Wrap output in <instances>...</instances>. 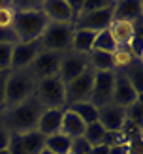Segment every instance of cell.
<instances>
[{"label":"cell","mask_w":143,"mask_h":154,"mask_svg":"<svg viewBox=\"0 0 143 154\" xmlns=\"http://www.w3.org/2000/svg\"><path fill=\"white\" fill-rule=\"evenodd\" d=\"M42 111V103L32 96L26 102L10 107V109H4L0 113V128H4L10 135H23L26 132H32V130H36Z\"/></svg>","instance_id":"obj_1"},{"label":"cell","mask_w":143,"mask_h":154,"mask_svg":"<svg viewBox=\"0 0 143 154\" xmlns=\"http://www.w3.org/2000/svg\"><path fill=\"white\" fill-rule=\"evenodd\" d=\"M36 79L26 70H10L4 85V109L15 107L34 96Z\"/></svg>","instance_id":"obj_2"},{"label":"cell","mask_w":143,"mask_h":154,"mask_svg":"<svg viewBox=\"0 0 143 154\" xmlns=\"http://www.w3.org/2000/svg\"><path fill=\"white\" fill-rule=\"evenodd\" d=\"M47 17L43 15L42 10H32V11H23L15 13L13 21V32L17 36V43H26V42H36L43 34L47 26Z\"/></svg>","instance_id":"obj_3"},{"label":"cell","mask_w":143,"mask_h":154,"mask_svg":"<svg viewBox=\"0 0 143 154\" xmlns=\"http://www.w3.org/2000/svg\"><path fill=\"white\" fill-rule=\"evenodd\" d=\"M34 98L42 103L43 109H66V85L58 75L45 77L36 81Z\"/></svg>","instance_id":"obj_4"},{"label":"cell","mask_w":143,"mask_h":154,"mask_svg":"<svg viewBox=\"0 0 143 154\" xmlns=\"http://www.w3.org/2000/svg\"><path fill=\"white\" fill-rule=\"evenodd\" d=\"M72 34H73V25H70V23H47L43 34L40 36L42 51H55V53L70 51Z\"/></svg>","instance_id":"obj_5"},{"label":"cell","mask_w":143,"mask_h":154,"mask_svg":"<svg viewBox=\"0 0 143 154\" xmlns=\"http://www.w3.org/2000/svg\"><path fill=\"white\" fill-rule=\"evenodd\" d=\"M92 83H94V70L89 66L81 75H77L66 85V103L72 105L79 102H89L90 92H92Z\"/></svg>","instance_id":"obj_6"},{"label":"cell","mask_w":143,"mask_h":154,"mask_svg":"<svg viewBox=\"0 0 143 154\" xmlns=\"http://www.w3.org/2000/svg\"><path fill=\"white\" fill-rule=\"evenodd\" d=\"M64 53H55V51H40L32 60V64L28 66V72L32 73L36 81L45 79V77L58 75L60 60H62Z\"/></svg>","instance_id":"obj_7"},{"label":"cell","mask_w":143,"mask_h":154,"mask_svg":"<svg viewBox=\"0 0 143 154\" xmlns=\"http://www.w3.org/2000/svg\"><path fill=\"white\" fill-rule=\"evenodd\" d=\"M113 21V2L107 8H102L98 11L83 13L73 21V28L79 30H90V32H100V30L109 28Z\"/></svg>","instance_id":"obj_8"},{"label":"cell","mask_w":143,"mask_h":154,"mask_svg":"<svg viewBox=\"0 0 143 154\" xmlns=\"http://www.w3.org/2000/svg\"><path fill=\"white\" fill-rule=\"evenodd\" d=\"M113 79H115V72H94V83H92V92H90L89 102L98 109L111 103Z\"/></svg>","instance_id":"obj_9"},{"label":"cell","mask_w":143,"mask_h":154,"mask_svg":"<svg viewBox=\"0 0 143 154\" xmlns=\"http://www.w3.org/2000/svg\"><path fill=\"white\" fill-rule=\"evenodd\" d=\"M89 68L87 62V55L81 53H73V51H66L60 60V68H58V77L64 85H68L72 79H75L77 75H81Z\"/></svg>","instance_id":"obj_10"},{"label":"cell","mask_w":143,"mask_h":154,"mask_svg":"<svg viewBox=\"0 0 143 154\" xmlns=\"http://www.w3.org/2000/svg\"><path fill=\"white\" fill-rule=\"evenodd\" d=\"M139 98L141 96L134 90L130 81L126 79V75L123 72H115V79H113V92H111V103L126 109V107H130L135 100H139Z\"/></svg>","instance_id":"obj_11"},{"label":"cell","mask_w":143,"mask_h":154,"mask_svg":"<svg viewBox=\"0 0 143 154\" xmlns=\"http://www.w3.org/2000/svg\"><path fill=\"white\" fill-rule=\"evenodd\" d=\"M42 51L40 40L36 42H26V43H15L11 51V64L10 70H26L32 64L36 55Z\"/></svg>","instance_id":"obj_12"},{"label":"cell","mask_w":143,"mask_h":154,"mask_svg":"<svg viewBox=\"0 0 143 154\" xmlns=\"http://www.w3.org/2000/svg\"><path fill=\"white\" fill-rule=\"evenodd\" d=\"M98 122L104 126L105 132H119L126 128V109L119 105L107 103L98 109Z\"/></svg>","instance_id":"obj_13"},{"label":"cell","mask_w":143,"mask_h":154,"mask_svg":"<svg viewBox=\"0 0 143 154\" xmlns=\"http://www.w3.org/2000/svg\"><path fill=\"white\" fill-rule=\"evenodd\" d=\"M40 10L49 23H70L73 25V15L68 0H43Z\"/></svg>","instance_id":"obj_14"},{"label":"cell","mask_w":143,"mask_h":154,"mask_svg":"<svg viewBox=\"0 0 143 154\" xmlns=\"http://www.w3.org/2000/svg\"><path fill=\"white\" fill-rule=\"evenodd\" d=\"M139 23H132V21H120V19H113L109 25V34L115 40L117 47H128L130 42L134 40L135 32H138Z\"/></svg>","instance_id":"obj_15"},{"label":"cell","mask_w":143,"mask_h":154,"mask_svg":"<svg viewBox=\"0 0 143 154\" xmlns=\"http://www.w3.org/2000/svg\"><path fill=\"white\" fill-rule=\"evenodd\" d=\"M62 115H64V109H43L40 119H38L36 132H40L43 137L58 134L60 124H62Z\"/></svg>","instance_id":"obj_16"},{"label":"cell","mask_w":143,"mask_h":154,"mask_svg":"<svg viewBox=\"0 0 143 154\" xmlns=\"http://www.w3.org/2000/svg\"><path fill=\"white\" fill-rule=\"evenodd\" d=\"M141 6L143 4L139 0H119V2H113V19L141 23V15H143Z\"/></svg>","instance_id":"obj_17"},{"label":"cell","mask_w":143,"mask_h":154,"mask_svg":"<svg viewBox=\"0 0 143 154\" xmlns=\"http://www.w3.org/2000/svg\"><path fill=\"white\" fill-rule=\"evenodd\" d=\"M85 128H87L85 122H83L72 109L66 107L64 115H62V124H60V134L70 137V139H77V137H83Z\"/></svg>","instance_id":"obj_18"},{"label":"cell","mask_w":143,"mask_h":154,"mask_svg":"<svg viewBox=\"0 0 143 154\" xmlns=\"http://www.w3.org/2000/svg\"><path fill=\"white\" fill-rule=\"evenodd\" d=\"M96 34H98V32L73 28L70 51H73V53H81V55H87V53H90V51H92V43H94V40H96Z\"/></svg>","instance_id":"obj_19"},{"label":"cell","mask_w":143,"mask_h":154,"mask_svg":"<svg viewBox=\"0 0 143 154\" xmlns=\"http://www.w3.org/2000/svg\"><path fill=\"white\" fill-rule=\"evenodd\" d=\"M19 139H21V145H23V149H25L26 154H40V152L43 150L45 137H43L40 132H36V130L19 135Z\"/></svg>","instance_id":"obj_20"},{"label":"cell","mask_w":143,"mask_h":154,"mask_svg":"<svg viewBox=\"0 0 143 154\" xmlns=\"http://www.w3.org/2000/svg\"><path fill=\"white\" fill-rule=\"evenodd\" d=\"M87 62L94 72H113V60L109 53L92 49L90 53H87Z\"/></svg>","instance_id":"obj_21"},{"label":"cell","mask_w":143,"mask_h":154,"mask_svg":"<svg viewBox=\"0 0 143 154\" xmlns=\"http://www.w3.org/2000/svg\"><path fill=\"white\" fill-rule=\"evenodd\" d=\"M43 149H47L51 154H68V152H70V149H72V139L58 132L55 135L45 137Z\"/></svg>","instance_id":"obj_22"},{"label":"cell","mask_w":143,"mask_h":154,"mask_svg":"<svg viewBox=\"0 0 143 154\" xmlns=\"http://www.w3.org/2000/svg\"><path fill=\"white\" fill-rule=\"evenodd\" d=\"M68 109H72L83 122H85V124H92V122L98 120V107H94L90 102L72 103V105H68Z\"/></svg>","instance_id":"obj_23"},{"label":"cell","mask_w":143,"mask_h":154,"mask_svg":"<svg viewBox=\"0 0 143 154\" xmlns=\"http://www.w3.org/2000/svg\"><path fill=\"white\" fill-rule=\"evenodd\" d=\"M111 60H113V72H124L128 66L135 62V58L132 57L128 47H117L111 53Z\"/></svg>","instance_id":"obj_24"},{"label":"cell","mask_w":143,"mask_h":154,"mask_svg":"<svg viewBox=\"0 0 143 154\" xmlns=\"http://www.w3.org/2000/svg\"><path fill=\"white\" fill-rule=\"evenodd\" d=\"M123 73L126 75V79L130 81V85L134 87V90L141 96L143 94V83H141L143 81V70H141V62H139V60H135V62L132 66H128Z\"/></svg>","instance_id":"obj_25"},{"label":"cell","mask_w":143,"mask_h":154,"mask_svg":"<svg viewBox=\"0 0 143 154\" xmlns=\"http://www.w3.org/2000/svg\"><path fill=\"white\" fill-rule=\"evenodd\" d=\"M104 135H105V130L100 122H92V124H87L85 128V134H83V139H85L90 147H98V145H104Z\"/></svg>","instance_id":"obj_26"},{"label":"cell","mask_w":143,"mask_h":154,"mask_svg":"<svg viewBox=\"0 0 143 154\" xmlns=\"http://www.w3.org/2000/svg\"><path fill=\"white\" fill-rule=\"evenodd\" d=\"M92 49L94 51H102V53H111L117 49V43H115V40L111 38V34H109V30L105 28V30H100V32L96 34V40H94V43H92Z\"/></svg>","instance_id":"obj_27"},{"label":"cell","mask_w":143,"mask_h":154,"mask_svg":"<svg viewBox=\"0 0 143 154\" xmlns=\"http://www.w3.org/2000/svg\"><path fill=\"white\" fill-rule=\"evenodd\" d=\"M126 124H132L134 128L141 130V126H143V102H141V98L135 100L130 107H126Z\"/></svg>","instance_id":"obj_28"},{"label":"cell","mask_w":143,"mask_h":154,"mask_svg":"<svg viewBox=\"0 0 143 154\" xmlns=\"http://www.w3.org/2000/svg\"><path fill=\"white\" fill-rule=\"evenodd\" d=\"M15 11L11 2H0V28H13Z\"/></svg>","instance_id":"obj_29"},{"label":"cell","mask_w":143,"mask_h":154,"mask_svg":"<svg viewBox=\"0 0 143 154\" xmlns=\"http://www.w3.org/2000/svg\"><path fill=\"white\" fill-rule=\"evenodd\" d=\"M13 45L15 43H0V70L2 72H10Z\"/></svg>","instance_id":"obj_30"},{"label":"cell","mask_w":143,"mask_h":154,"mask_svg":"<svg viewBox=\"0 0 143 154\" xmlns=\"http://www.w3.org/2000/svg\"><path fill=\"white\" fill-rule=\"evenodd\" d=\"M11 8H13L15 13H23V11L40 10L42 2H32V0H15V2H11Z\"/></svg>","instance_id":"obj_31"},{"label":"cell","mask_w":143,"mask_h":154,"mask_svg":"<svg viewBox=\"0 0 143 154\" xmlns=\"http://www.w3.org/2000/svg\"><path fill=\"white\" fill-rule=\"evenodd\" d=\"M109 4H111V0H83L81 15L90 13V11H98V10H102V8H107Z\"/></svg>","instance_id":"obj_32"},{"label":"cell","mask_w":143,"mask_h":154,"mask_svg":"<svg viewBox=\"0 0 143 154\" xmlns=\"http://www.w3.org/2000/svg\"><path fill=\"white\" fill-rule=\"evenodd\" d=\"M90 149H92V147H90L83 137L72 139V149H70L72 154H90Z\"/></svg>","instance_id":"obj_33"},{"label":"cell","mask_w":143,"mask_h":154,"mask_svg":"<svg viewBox=\"0 0 143 154\" xmlns=\"http://www.w3.org/2000/svg\"><path fill=\"white\" fill-rule=\"evenodd\" d=\"M8 152L10 154H26L21 145L19 135H10V145H8Z\"/></svg>","instance_id":"obj_34"},{"label":"cell","mask_w":143,"mask_h":154,"mask_svg":"<svg viewBox=\"0 0 143 154\" xmlns=\"http://www.w3.org/2000/svg\"><path fill=\"white\" fill-rule=\"evenodd\" d=\"M0 43H17V36L11 28H0Z\"/></svg>","instance_id":"obj_35"},{"label":"cell","mask_w":143,"mask_h":154,"mask_svg":"<svg viewBox=\"0 0 143 154\" xmlns=\"http://www.w3.org/2000/svg\"><path fill=\"white\" fill-rule=\"evenodd\" d=\"M109 154H130V147H128V143L113 145V147H109Z\"/></svg>","instance_id":"obj_36"},{"label":"cell","mask_w":143,"mask_h":154,"mask_svg":"<svg viewBox=\"0 0 143 154\" xmlns=\"http://www.w3.org/2000/svg\"><path fill=\"white\" fill-rule=\"evenodd\" d=\"M72 8V15H73V21L81 15V6H83V0H68Z\"/></svg>","instance_id":"obj_37"},{"label":"cell","mask_w":143,"mask_h":154,"mask_svg":"<svg viewBox=\"0 0 143 154\" xmlns=\"http://www.w3.org/2000/svg\"><path fill=\"white\" fill-rule=\"evenodd\" d=\"M8 145H10V134L4 128H0V150H6Z\"/></svg>","instance_id":"obj_38"},{"label":"cell","mask_w":143,"mask_h":154,"mask_svg":"<svg viewBox=\"0 0 143 154\" xmlns=\"http://www.w3.org/2000/svg\"><path fill=\"white\" fill-rule=\"evenodd\" d=\"M90 154H109V147L107 145H98V147L90 149Z\"/></svg>","instance_id":"obj_39"},{"label":"cell","mask_w":143,"mask_h":154,"mask_svg":"<svg viewBox=\"0 0 143 154\" xmlns=\"http://www.w3.org/2000/svg\"><path fill=\"white\" fill-rule=\"evenodd\" d=\"M40 154H51V152H49V150H47V149H43V150H42V152H40Z\"/></svg>","instance_id":"obj_40"},{"label":"cell","mask_w":143,"mask_h":154,"mask_svg":"<svg viewBox=\"0 0 143 154\" xmlns=\"http://www.w3.org/2000/svg\"><path fill=\"white\" fill-rule=\"evenodd\" d=\"M0 154H10V152H8V149H6V150H0Z\"/></svg>","instance_id":"obj_41"},{"label":"cell","mask_w":143,"mask_h":154,"mask_svg":"<svg viewBox=\"0 0 143 154\" xmlns=\"http://www.w3.org/2000/svg\"><path fill=\"white\" fill-rule=\"evenodd\" d=\"M2 73H6V72H2V70H0V77H2Z\"/></svg>","instance_id":"obj_42"},{"label":"cell","mask_w":143,"mask_h":154,"mask_svg":"<svg viewBox=\"0 0 143 154\" xmlns=\"http://www.w3.org/2000/svg\"><path fill=\"white\" fill-rule=\"evenodd\" d=\"M68 154H72V152H68Z\"/></svg>","instance_id":"obj_43"}]
</instances>
